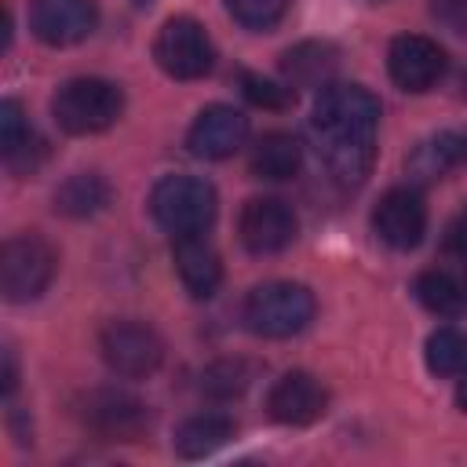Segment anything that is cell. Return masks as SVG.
<instances>
[{"instance_id": "cell-12", "label": "cell", "mask_w": 467, "mask_h": 467, "mask_svg": "<svg viewBox=\"0 0 467 467\" xmlns=\"http://www.w3.org/2000/svg\"><path fill=\"white\" fill-rule=\"evenodd\" d=\"M387 73H390V80L401 91L423 95V91H431L441 80V73H445V51L431 36L401 33L387 47Z\"/></svg>"}, {"instance_id": "cell-26", "label": "cell", "mask_w": 467, "mask_h": 467, "mask_svg": "<svg viewBox=\"0 0 467 467\" xmlns=\"http://www.w3.org/2000/svg\"><path fill=\"white\" fill-rule=\"evenodd\" d=\"M241 91H244V99L252 102V106H263V109H285V106H292V88H285V84H274V80H266V77H259V73H241Z\"/></svg>"}, {"instance_id": "cell-32", "label": "cell", "mask_w": 467, "mask_h": 467, "mask_svg": "<svg viewBox=\"0 0 467 467\" xmlns=\"http://www.w3.org/2000/svg\"><path fill=\"white\" fill-rule=\"evenodd\" d=\"M139 4H142V0H139Z\"/></svg>"}, {"instance_id": "cell-5", "label": "cell", "mask_w": 467, "mask_h": 467, "mask_svg": "<svg viewBox=\"0 0 467 467\" xmlns=\"http://www.w3.org/2000/svg\"><path fill=\"white\" fill-rule=\"evenodd\" d=\"M55 270H58V252L36 230L7 237L0 248V292L7 303L40 299L55 281Z\"/></svg>"}, {"instance_id": "cell-31", "label": "cell", "mask_w": 467, "mask_h": 467, "mask_svg": "<svg viewBox=\"0 0 467 467\" xmlns=\"http://www.w3.org/2000/svg\"><path fill=\"white\" fill-rule=\"evenodd\" d=\"M463 88H467V77H463Z\"/></svg>"}, {"instance_id": "cell-1", "label": "cell", "mask_w": 467, "mask_h": 467, "mask_svg": "<svg viewBox=\"0 0 467 467\" xmlns=\"http://www.w3.org/2000/svg\"><path fill=\"white\" fill-rule=\"evenodd\" d=\"M379 99L361 84H328L317 91L310 135L321 164L339 186H361L376 164Z\"/></svg>"}, {"instance_id": "cell-24", "label": "cell", "mask_w": 467, "mask_h": 467, "mask_svg": "<svg viewBox=\"0 0 467 467\" xmlns=\"http://www.w3.org/2000/svg\"><path fill=\"white\" fill-rule=\"evenodd\" d=\"M248 379H252V372H248V365H241V361H219V365H212L208 372H204V394H212V398H237L244 387H248Z\"/></svg>"}, {"instance_id": "cell-17", "label": "cell", "mask_w": 467, "mask_h": 467, "mask_svg": "<svg viewBox=\"0 0 467 467\" xmlns=\"http://www.w3.org/2000/svg\"><path fill=\"white\" fill-rule=\"evenodd\" d=\"M339 66V51L325 40H303L281 55V73L292 88H328Z\"/></svg>"}, {"instance_id": "cell-10", "label": "cell", "mask_w": 467, "mask_h": 467, "mask_svg": "<svg viewBox=\"0 0 467 467\" xmlns=\"http://www.w3.org/2000/svg\"><path fill=\"white\" fill-rule=\"evenodd\" d=\"M99 26L95 0H29V29L47 47H73Z\"/></svg>"}, {"instance_id": "cell-28", "label": "cell", "mask_w": 467, "mask_h": 467, "mask_svg": "<svg viewBox=\"0 0 467 467\" xmlns=\"http://www.w3.org/2000/svg\"><path fill=\"white\" fill-rule=\"evenodd\" d=\"M441 252H445L452 263H463V266H467V208H463V212L445 226Z\"/></svg>"}, {"instance_id": "cell-14", "label": "cell", "mask_w": 467, "mask_h": 467, "mask_svg": "<svg viewBox=\"0 0 467 467\" xmlns=\"http://www.w3.org/2000/svg\"><path fill=\"white\" fill-rule=\"evenodd\" d=\"M244 139H248V117L226 102H212L193 117L186 131V150L201 161H226L244 146Z\"/></svg>"}, {"instance_id": "cell-7", "label": "cell", "mask_w": 467, "mask_h": 467, "mask_svg": "<svg viewBox=\"0 0 467 467\" xmlns=\"http://www.w3.org/2000/svg\"><path fill=\"white\" fill-rule=\"evenodd\" d=\"M99 350H102V361L109 365V372H117L124 379H146L164 361L161 332L146 321H135V317L109 321L99 332Z\"/></svg>"}, {"instance_id": "cell-21", "label": "cell", "mask_w": 467, "mask_h": 467, "mask_svg": "<svg viewBox=\"0 0 467 467\" xmlns=\"http://www.w3.org/2000/svg\"><path fill=\"white\" fill-rule=\"evenodd\" d=\"M109 204V182L99 171H77L55 190V212L69 219H91Z\"/></svg>"}, {"instance_id": "cell-23", "label": "cell", "mask_w": 467, "mask_h": 467, "mask_svg": "<svg viewBox=\"0 0 467 467\" xmlns=\"http://www.w3.org/2000/svg\"><path fill=\"white\" fill-rule=\"evenodd\" d=\"M223 4L237 26L252 29V33H266L288 15L292 0H223Z\"/></svg>"}, {"instance_id": "cell-4", "label": "cell", "mask_w": 467, "mask_h": 467, "mask_svg": "<svg viewBox=\"0 0 467 467\" xmlns=\"http://www.w3.org/2000/svg\"><path fill=\"white\" fill-rule=\"evenodd\" d=\"M241 321L263 339L299 336L314 321V292L299 281H263L244 296Z\"/></svg>"}, {"instance_id": "cell-2", "label": "cell", "mask_w": 467, "mask_h": 467, "mask_svg": "<svg viewBox=\"0 0 467 467\" xmlns=\"http://www.w3.org/2000/svg\"><path fill=\"white\" fill-rule=\"evenodd\" d=\"M124 113L120 84L106 77H69L51 95V120L66 135H99Z\"/></svg>"}, {"instance_id": "cell-16", "label": "cell", "mask_w": 467, "mask_h": 467, "mask_svg": "<svg viewBox=\"0 0 467 467\" xmlns=\"http://www.w3.org/2000/svg\"><path fill=\"white\" fill-rule=\"evenodd\" d=\"M420 306H427L438 317H460L467 314V266H434L423 270L412 285Z\"/></svg>"}, {"instance_id": "cell-19", "label": "cell", "mask_w": 467, "mask_h": 467, "mask_svg": "<svg viewBox=\"0 0 467 467\" xmlns=\"http://www.w3.org/2000/svg\"><path fill=\"white\" fill-rule=\"evenodd\" d=\"M303 164V146L296 135L288 131H266L255 146H252V157H248V168L255 179H266V182H281V179H292Z\"/></svg>"}, {"instance_id": "cell-8", "label": "cell", "mask_w": 467, "mask_h": 467, "mask_svg": "<svg viewBox=\"0 0 467 467\" xmlns=\"http://www.w3.org/2000/svg\"><path fill=\"white\" fill-rule=\"evenodd\" d=\"M84 427L102 441H139L150 431V409L128 390L102 387L84 398Z\"/></svg>"}, {"instance_id": "cell-6", "label": "cell", "mask_w": 467, "mask_h": 467, "mask_svg": "<svg viewBox=\"0 0 467 467\" xmlns=\"http://www.w3.org/2000/svg\"><path fill=\"white\" fill-rule=\"evenodd\" d=\"M153 62L171 80H201L215 66V44L197 18L171 15L153 36Z\"/></svg>"}, {"instance_id": "cell-25", "label": "cell", "mask_w": 467, "mask_h": 467, "mask_svg": "<svg viewBox=\"0 0 467 467\" xmlns=\"http://www.w3.org/2000/svg\"><path fill=\"white\" fill-rule=\"evenodd\" d=\"M36 131H33V124H29V117H26V109H22V102L18 99H4L0 102V150H4V157L7 153H15L26 139H33Z\"/></svg>"}, {"instance_id": "cell-3", "label": "cell", "mask_w": 467, "mask_h": 467, "mask_svg": "<svg viewBox=\"0 0 467 467\" xmlns=\"http://www.w3.org/2000/svg\"><path fill=\"white\" fill-rule=\"evenodd\" d=\"M146 204H150L153 223L164 234L182 237V234H208V226L215 223L219 197H215V186L208 179L179 171V175L157 179Z\"/></svg>"}, {"instance_id": "cell-9", "label": "cell", "mask_w": 467, "mask_h": 467, "mask_svg": "<svg viewBox=\"0 0 467 467\" xmlns=\"http://www.w3.org/2000/svg\"><path fill=\"white\" fill-rule=\"evenodd\" d=\"M299 219L281 197H248L237 215L241 244L252 255H277L296 241Z\"/></svg>"}, {"instance_id": "cell-27", "label": "cell", "mask_w": 467, "mask_h": 467, "mask_svg": "<svg viewBox=\"0 0 467 467\" xmlns=\"http://www.w3.org/2000/svg\"><path fill=\"white\" fill-rule=\"evenodd\" d=\"M431 15L456 36H467V0H431Z\"/></svg>"}, {"instance_id": "cell-11", "label": "cell", "mask_w": 467, "mask_h": 467, "mask_svg": "<svg viewBox=\"0 0 467 467\" xmlns=\"http://www.w3.org/2000/svg\"><path fill=\"white\" fill-rule=\"evenodd\" d=\"M372 234L394 252L416 248L427 234V204H423L420 190H412V186L387 190L379 197V204L372 208Z\"/></svg>"}, {"instance_id": "cell-18", "label": "cell", "mask_w": 467, "mask_h": 467, "mask_svg": "<svg viewBox=\"0 0 467 467\" xmlns=\"http://www.w3.org/2000/svg\"><path fill=\"white\" fill-rule=\"evenodd\" d=\"M234 420L223 416V412H197L190 420H182L175 427V452L182 460H201V456H212L215 449H223L230 438H234Z\"/></svg>"}, {"instance_id": "cell-30", "label": "cell", "mask_w": 467, "mask_h": 467, "mask_svg": "<svg viewBox=\"0 0 467 467\" xmlns=\"http://www.w3.org/2000/svg\"><path fill=\"white\" fill-rule=\"evenodd\" d=\"M456 405H460V412H467V379L456 387Z\"/></svg>"}, {"instance_id": "cell-29", "label": "cell", "mask_w": 467, "mask_h": 467, "mask_svg": "<svg viewBox=\"0 0 467 467\" xmlns=\"http://www.w3.org/2000/svg\"><path fill=\"white\" fill-rule=\"evenodd\" d=\"M15 383H18V368H15V350L7 347V350H4V394H7V398L15 394Z\"/></svg>"}, {"instance_id": "cell-13", "label": "cell", "mask_w": 467, "mask_h": 467, "mask_svg": "<svg viewBox=\"0 0 467 467\" xmlns=\"http://www.w3.org/2000/svg\"><path fill=\"white\" fill-rule=\"evenodd\" d=\"M325 409H328V390L314 372L303 368H292L281 379H274L266 394V412L281 427H310L325 416Z\"/></svg>"}, {"instance_id": "cell-22", "label": "cell", "mask_w": 467, "mask_h": 467, "mask_svg": "<svg viewBox=\"0 0 467 467\" xmlns=\"http://www.w3.org/2000/svg\"><path fill=\"white\" fill-rule=\"evenodd\" d=\"M423 361L434 376H467V332L441 325L423 343Z\"/></svg>"}, {"instance_id": "cell-15", "label": "cell", "mask_w": 467, "mask_h": 467, "mask_svg": "<svg viewBox=\"0 0 467 467\" xmlns=\"http://www.w3.org/2000/svg\"><path fill=\"white\" fill-rule=\"evenodd\" d=\"M171 259H175V274L182 281V288L193 299H212L223 285V263L215 244L204 234H182L171 237Z\"/></svg>"}, {"instance_id": "cell-20", "label": "cell", "mask_w": 467, "mask_h": 467, "mask_svg": "<svg viewBox=\"0 0 467 467\" xmlns=\"http://www.w3.org/2000/svg\"><path fill=\"white\" fill-rule=\"evenodd\" d=\"M460 157H467V135H456V131H438L423 142L412 146L405 168L412 179L420 182H431V179H441Z\"/></svg>"}]
</instances>
